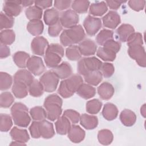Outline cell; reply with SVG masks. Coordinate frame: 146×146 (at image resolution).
<instances>
[{
	"mask_svg": "<svg viewBox=\"0 0 146 146\" xmlns=\"http://www.w3.org/2000/svg\"><path fill=\"white\" fill-rule=\"evenodd\" d=\"M30 114L31 118L35 121H40L46 118V110L40 106H36L31 108Z\"/></svg>",
	"mask_w": 146,
	"mask_h": 146,
	"instance_id": "cell-42",
	"label": "cell"
},
{
	"mask_svg": "<svg viewBox=\"0 0 146 146\" xmlns=\"http://www.w3.org/2000/svg\"><path fill=\"white\" fill-rule=\"evenodd\" d=\"M90 1L86 0H75L72 1L71 7L72 10L78 13H85L90 6Z\"/></svg>",
	"mask_w": 146,
	"mask_h": 146,
	"instance_id": "cell-38",
	"label": "cell"
},
{
	"mask_svg": "<svg viewBox=\"0 0 146 146\" xmlns=\"http://www.w3.org/2000/svg\"><path fill=\"white\" fill-rule=\"evenodd\" d=\"M84 81L94 86H98L103 79V75L99 70L91 71L84 76Z\"/></svg>",
	"mask_w": 146,
	"mask_h": 146,
	"instance_id": "cell-32",
	"label": "cell"
},
{
	"mask_svg": "<svg viewBox=\"0 0 146 146\" xmlns=\"http://www.w3.org/2000/svg\"><path fill=\"white\" fill-rule=\"evenodd\" d=\"M83 83V80L80 75H72L60 82L58 92L62 98H68L76 92Z\"/></svg>",
	"mask_w": 146,
	"mask_h": 146,
	"instance_id": "cell-2",
	"label": "cell"
},
{
	"mask_svg": "<svg viewBox=\"0 0 146 146\" xmlns=\"http://www.w3.org/2000/svg\"><path fill=\"white\" fill-rule=\"evenodd\" d=\"M35 5L41 9H44L51 7L52 5V1H34Z\"/></svg>",
	"mask_w": 146,
	"mask_h": 146,
	"instance_id": "cell-56",
	"label": "cell"
},
{
	"mask_svg": "<svg viewBox=\"0 0 146 146\" xmlns=\"http://www.w3.org/2000/svg\"><path fill=\"white\" fill-rule=\"evenodd\" d=\"M102 75L106 78L111 77L115 71V68L113 64L105 62L102 63L100 70Z\"/></svg>",
	"mask_w": 146,
	"mask_h": 146,
	"instance_id": "cell-49",
	"label": "cell"
},
{
	"mask_svg": "<svg viewBox=\"0 0 146 146\" xmlns=\"http://www.w3.org/2000/svg\"><path fill=\"white\" fill-rule=\"evenodd\" d=\"M26 67L33 75L39 76L45 71V66L41 58L37 56H31L27 62Z\"/></svg>",
	"mask_w": 146,
	"mask_h": 146,
	"instance_id": "cell-11",
	"label": "cell"
},
{
	"mask_svg": "<svg viewBox=\"0 0 146 146\" xmlns=\"http://www.w3.org/2000/svg\"><path fill=\"white\" fill-rule=\"evenodd\" d=\"M72 1H64V0H56L54 2L55 8L57 10L62 11L67 9L70 7Z\"/></svg>",
	"mask_w": 146,
	"mask_h": 146,
	"instance_id": "cell-55",
	"label": "cell"
},
{
	"mask_svg": "<svg viewBox=\"0 0 146 146\" xmlns=\"http://www.w3.org/2000/svg\"><path fill=\"white\" fill-rule=\"evenodd\" d=\"M59 80V78L52 70L45 72L39 79L44 91L47 92L55 91L58 87Z\"/></svg>",
	"mask_w": 146,
	"mask_h": 146,
	"instance_id": "cell-7",
	"label": "cell"
},
{
	"mask_svg": "<svg viewBox=\"0 0 146 146\" xmlns=\"http://www.w3.org/2000/svg\"><path fill=\"white\" fill-rule=\"evenodd\" d=\"M44 29V25L40 19L30 21L27 25V30L30 34L34 36H38L42 34Z\"/></svg>",
	"mask_w": 146,
	"mask_h": 146,
	"instance_id": "cell-30",
	"label": "cell"
},
{
	"mask_svg": "<svg viewBox=\"0 0 146 146\" xmlns=\"http://www.w3.org/2000/svg\"><path fill=\"white\" fill-rule=\"evenodd\" d=\"M55 125L56 132L62 135L67 134L71 126L70 120L64 115L56 119Z\"/></svg>",
	"mask_w": 146,
	"mask_h": 146,
	"instance_id": "cell-22",
	"label": "cell"
},
{
	"mask_svg": "<svg viewBox=\"0 0 146 146\" xmlns=\"http://www.w3.org/2000/svg\"><path fill=\"white\" fill-rule=\"evenodd\" d=\"M29 131L32 137L34 139H38L41 137L38 121H34L32 122L29 127Z\"/></svg>",
	"mask_w": 146,
	"mask_h": 146,
	"instance_id": "cell-54",
	"label": "cell"
},
{
	"mask_svg": "<svg viewBox=\"0 0 146 146\" xmlns=\"http://www.w3.org/2000/svg\"><path fill=\"white\" fill-rule=\"evenodd\" d=\"M67 134L69 139L74 143H79L82 141L86 135L85 131L77 125H71Z\"/></svg>",
	"mask_w": 146,
	"mask_h": 146,
	"instance_id": "cell-17",
	"label": "cell"
},
{
	"mask_svg": "<svg viewBox=\"0 0 146 146\" xmlns=\"http://www.w3.org/2000/svg\"><path fill=\"white\" fill-rule=\"evenodd\" d=\"M76 92L80 97L84 99H89L95 96L96 89L88 83H83Z\"/></svg>",
	"mask_w": 146,
	"mask_h": 146,
	"instance_id": "cell-29",
	"label": "cell"
},
{
	"mask_svg": "<svg viewBox=\"0 0 146 146\" xmlns=\"http://www.w3.org/2000/svg\"><path fill=\"white\" fill-rule=\"evenodd\" d=\"M13 83L12 76L5 72L0 73V88L1 91L8 90L10 88Z\"/></svg>",
	"mask_w": 146,
	"mask_h": 146,
	"instance_id": "cell-45",
	"label": "cell"
},
{
	"mask_svg": "<svg viewBox=\"0 0 146 146\" xmlns=\"http://www.w3.org/2000/svg\"><path fill=\"white\" fill-rule=\"evenodd\" d=\"M28 91L30 95L33 97H39L43 95L44 91L40 81L35 79L29 86Z\"/></svg>",
	"mask_w": 146,
	"mask_h": 146,
	"instance_id": "cell-34",
	"label": "cell"
},
{
	"mask_svg": "<svg viewBox=\"0 0 146 146\" xmlns=\"http://www.w3.org/2000/svg\"><path fill=\"white\" fill-rule=\"evenodd\" d=\"M108 10L106 2H97L92 3L90 6L89 13L93 16H102Z\"/></svg>",
	"mask_w": 146,
	"mask_h": 146,
	"instance_id": "cell-31",
	"label": "cell"
},
{
	"mask_svg": "<svg viewBox=\"0 0 146 146\" xmlns=\"http://www.w3.org/2000/svg\"><path fill=\"white\" fill-rule=\"evenodd\" d=\"M121 123L127 127L132 126L136 121V114L131 110L125 109L122 111L119 116Z\"/></svg>",
	"mask_w": 146,
	"mask_h": 146,
	"instance_id": "cell-25",
	"label": "cell"
},
{
	"mask_svg": "<svg viewBox=\"0 0 146 146\" xmlns=\"http://www.w3.org/2000/svg\"><path fill=\"white\" fill-rule=\"evenodd\" d=\"M113 38V32L108 29L102 30L96 36V41L97 43L100 46H103L106 42Z\"/></svg>",
	"mask_w": 146,
	"mask_h": 146,
	"instance_id": "cell-39",
	"label": "cell"
},
{
	"mask_svg": "<svg viewBox=\"0 0 146 146\" xmlns=\"http://www.w3.org/2000/svg\"><path fill=\"white\" fill-rule=\"evenodd\" d=\"M115 89L113 86L107 82L102 83L98 88V93L103 100H109L113 95Z\"/></svg>",
	"mask_w": 146,
	"mask_h": 146,
	"instance_id": "cell-19",
	"label": "cell"
},
{
	"mask_svg": "<svg viewBox=\"0 0 146 146\" xmlns=\"http://www.w3.org/2000/svg\"><path fill=\"white\" fill-rule=\"evenodd\" d=\"M126 1H106V3L110 9L113 10H117L120 7L123 3H125Z\"/></svg>",
	"mask_w": 146,
	"mask_h": 146,
	"instance_id": "cell-57",
	"label": "cell"
},
{
	"mask_svg": "<svg viewBox=\"0 0 146 146\" xmlns=\"http://www.w3.org/2000/svg\"><path fill=\"white\" fill-rule=\"evenodd\" d=\"M25 15L30 21L40 19L42 16V9L34 6H31L25 10Z\"/></svg>",
	"mask_w": 146,
	"mask_h": 146,
	"instance_id": "cell-37",
	"label": "cell"
},
{
	"mask_svg": "<svg viewBox=\"0 0 146 146\" xmlns=\"http://www.w3.org/2000/svg\"><path fill=\"white\" fill-rule=\"evenodd\" d=\"M22 10L21 1H5L3 3V11L9 17L18 16L21 13Z\"/></svg>",
	"mask_w": 146,
	"mask_h": 146,
	"instance_id": "cell-13",
	"label": "cell"
},
{
	"mask_svg": "<svg viewBox=\"0 0 146 146\" xmlns=\"http://www.w3.org/2000/svg\"><path fill=\"white\" fill-rule=\"evenodd\" d=\"M102 102L98 99H94L89 100L86 103V111L90 114H96L101 110Z\"/></svg>",
	"mask_w": 146,
	"mask_h": 146,
	"instance_id": "cell-40",
	"label": "cell"
},
{
	"mask_svg": "<svg viewBox=\"0 0 146 146\" xmlns=\"http://www.w3.org/2000/svg\"><path fill=\"white\" fill-rule=\"evenodd\" d=\"M64 53L63 47L60 44L58 43L48 44L44 56L46 65L51 68L56 67L60 63Z\"/></svg>",
	"mask_w": 146,
	"mask_h": 146,
	"instance_id": "cell-4",
	"label": "cell"
},
{
	"mask_svg": "<svg viewBox=\"0 0 146 146\" xmlns=\"http://www.w3.org/2000/svg\"><path fill=\"white\" fill-rule=\"evenodd\" d=\"M63 26H62L60 21L55 25L50 26L48 28V34L51 37H56L59 35L62 30Z\"/></svg>",
	"mask_w": 146,
	"mask_h": 146,
	"instance_id": "cell-52",
	"label": "cell"
},
{
	"mask_svg": "<svg viewBox=\"0 0 146 146\" xmlns=\"http://www.w3.org/2000/svg\"><path fill=\"white\" fill-rule=\"evenodd\" d=\"M14 23V19L13 17H9L5 14L4 13H1L0 16V29L1 30L3 29H9L11 28Z\"/></svg>",
	"mask_w": 146,
	"mask_h": 146,
	"instance_id": "cell-46",
	"label": "cell"
},
{
	"mask_svg": "<svg viewBox=\"0 0 146 146\" xmlns=\"http://www.w3.org/2000/svg\"><path fill=\"white\" fill-rule=\"evenodd\" d=\"M126 42L128 47L136 45H143V36L141 33L135 32L128 38Z\"/></svg>",
	"mask_w": 146,
	"mask_h": 146,
	"instance_id": "cell-48",
	"label": "cell"
},
{
	"mask_svg": "<svg viewBox=\"0 0 146 146\" xmlns=\"http://www.w3.org/2000/svg\"><path fill=\"white\" fill-rule=\"evenodd\" d=\"M140 112H141V115L145 117V104H143V106L141 107V110H140Z\"/></svg>",
	"mask_w": 146,
	"mask_h": 146,
	"instance_id": "cell-60",
	"label": "cell"
},
{
	"mask_svg": "<svg viewBox=\"0 0 146 146\" xmlns=\"http://www.w3.org/2000/svg\"><path fill=\"white\" fill-rule=\"evenodd\" d=\"M102 20L92 15H88L83 21V26L90 36L95 35L102 27Z\"/></svg>",
	"mask_w": 146,
	"mask_h": 146,
	"instance_id": "cell-9",
	"label": "cell"
},
{
	"mask_svg": "<svg viewBox=\"0 0 146 146\" xmlns=\"http://www.w3.org/2000/svg\"><path fill=\"white\" fill-rule=\"evenodd\" d=\"M103 26L111 29H115L120 23L121 19L119 14L113 10L110 11L102 18Z\"/></svg>",
	"mask_w": 146,
	"mask_h": 146,
	"instance_id": "cell-14",
	"label": "cell"
},
{
	"mask_svg": "<svg viewBox=\"0 0 146 146\" xmlns=\"http://www.w3.org/2000/svg\"><path fill=\"white\" fill-rule=\"evenodd\" d=\"M113 139V136L112 132L107 129H101L98 132V139L99 142L103 145L110 144Z\"/></svg>",
	"mask_w": 146,
	"mask_h": 146,
	"instance_id": "cell-36",
	"label": "cell"
},
{
	"mask_svg": "<svg viewBox=\"0 0 146 146\" xmlns=\"http://www.w3.org/2000/svg\"><path fill=\"white\" fill-rule=\"evenodd\" d=\"M102 115L104 119L111 121L115 119L118 115V109L113 103H106L102 110Z\"/></svg>",
	"mask_w": 146,
	"mask_h": 146,
	"instance_id": "cell-27",
	"label": "cell"
},
{
	"mask_svg": "<svg viewBox=\"0 0 146 146\" xmlns=\"http://www.w3.org/2000/svg\"><path fill=\"white\" fill-rule=\"evenodd\" d=\"M66 55L69 60L72 61L79 60L82 56L79 47L76 45L68 46L66 50Z\"/></svg>",
	"mask_w": 146,
	"mask_h": 146,
	"instance_id": "cell-43",
	"label": "cell"
},
{
	"mask_svg": "<svg viewBox=\"0 0 146 146\" xmlns=\"http://www.w3.org/2000/svg\"><path fill=\"white\" fill-rule=\"evenodd\" d=\"M102 63L95 56L83 58L78 62L77 71L79 75L84 76L91 71L99 70Z\"/></svg>",
	"mask_w": 146,
	"mask_h": 146,
	"instance_id": "cell-6",
	"label": "cell"
},
{
	"mask_svg": "<svg viewBox=\"0 0 146 146\" xmlns=\"http://www.w3.org/2000/svg\"><path fill=\"white\" fill-rule=\"evenodd\" d=\"M26 145V143H22V142H21V141H13L11 144H10V145Z\"/></svg>",
	"mask_w": 146,
	"mask_h": 146,
	"instance_id": "cell-61",
	"label": "cell"
},
{
	"mask_svg": "<svg viewBox=\"0 0 146 146\" xmlns=\"http://www.w3.org/2000/svg\"><path fill=\"white\" fill-rule=\"evenodd\" d=\"M10 55V50L7 45L1 44L0 58L1 59L8 57Z\"/></svg>",
	"mask_w": 146,
	"mask_h": 146,
	"instance_id": "cell-58",
	"label": "cell"
},
{
	"mask_svg": "<svg viewBox=\"0 0 146 146\" xmlns=\"http://www.w3.org/2000/svg\"><path fill=\"white\" fill-rule=\"evenodd\" d=\"M11 90L14 95L19 99L25 98L29 92L28 86L22 82L17 81H14Z\"/></svg>",
	"mask_w": 146,
	"mask_h": 146,
	"instance_id": "cell-28",
	"label": "cell"
},
{
	"mask_svg": "<svg viewBox=\"0 0 146 146\" xmlns=\"http://www.w3.org/2000/svg\"><path fill=\"white\" fill-rule=\"evenodd\" d=\"M11 114L14 123L18 127H27L31 121L28 108L22 103L17 102L13 105L11 108Z\"/></svg>",
	"mask_w": 146,
	"mask_h": 146,
	"instance_id": "cell-5",
	"label": "cell"
},
{
	"mask_svg": "<svg viewBox=\"0 0 146 146\" xmlns=\"http://www.w3.org/2000/svg\"><path fill=\"white\" fill-rule=\"evenodd\" d=\"M63 115L66 116L72 124H76L80 120V113L77 111L70 109L66 110L64 111Z\"/></svg>",
	"mask_w": 146,
	"mask_h": 146,
	"instance_id": "cell-50",
	"label": "cell"
},
{
	"mask_svg": "<svg viewBox=\"0 0 146 146\" xmlns=\"http://www.w3.org/2000/svg\"><path fill=\"white\" fill-rule=\"evenodd\" d=\"M34 78L33 74L25 69H21L16 72L14 75V81L22 82L28 87L34 80Z\"/></svg>",
	"mask_w": 146,
	"mask_h": 146,
	"instance_id": "cell-23",
	"label": "cell"
},
{
	"mask_svg": "<svg viewBox=\"0 0 146 146\" xmlns=\"http://www.w3.org/2000/svg\"><path fill=\"white\" fill-rule=\"evenodd\" d=\"M62 99L57 94H51L46 98L43 106L46 112V118L50 121L58 119L62 112Z\"/></svg>",
	"mask_w": 146,
	"mask_h": 146,
	"instance_id": "cell-3",
	"label": "cell"
},
{
	"mask_svg": "<svg viewBox=\"0 0 146 146\" xmlns=\"http://www.w3.org/2000/svg\"><path fill=\"white\" fill-rule=\"evenodd\" d=\"M34 3V1H21V6H22L23 7H30Z\"/></svg>",
	"mask_w": 146,
	"mask_h": 146,
	"instance_id": "cell-59",
	"label": "cell"
},
{
	"mask_svg": "<svg viewBox=\"0 0 146 146\" xmlns=\"http://www.w3.org/2000/svg\"><path fill=\"white\" fill-rule=\"evenodd\" d=\"M80 123L85 129H93L97 127L98 119L96 116L83 113L80 116Z\"/></svg>",
	"mask_w": 146,
	"mask_h": 146,
	"instance_id": "cell-21",
	"label": "cell"
},
{
	"mask_svg": "<svg viewBox=\"0 0 146 146\" xmlns=\"http://www.w3.org/2000/svg\"><path fill=\"white\" fill-rule=\"evenodd\" d=\"M59 13L55 8L47 9L44 12L43 19L46 25L52 26L59 21Z\"/></svg>",
	"mask_w": 146,
	"mask_h": 146,
	"instance_id": "cell-26",
	"label": "cell"
},
{
	"mask_svg": "<svg viewBox=\"0 0 146 146\" xmlns=\"http://www.w3.org/2000/svg\"><path fill=\"white\" fill-rule=\"evenodd\" d=\"M15 39V34L13 30L6 29L2 30L0 34L1 44L5 45L11 44Z\"/></svg>",
	"mask_w": 146,
	"mask_h": 146,
	"instance_id": "cell-35",
	"label": "cell"
},
{
	"mask_svg": "<svg viewBox=\"0 0 146 146\" xmlns=\"http://www.w3.org/2000/svg\"><path fill=\"white\" fill-rule=\"evenodd\" d=\"M86 34L82 26L77 25L64 30L60 34V41L63 46H70L80 43L83 40Z\"/></svg>",
	"mask_w": 146,
	"mask_h": 146,
	"instance_id": "cell-1",
	"label": "cell"
},
{
	"mask_svg": "<svg viewBox=\"0 0 146 146\" xmlns=\"http://www.w3.org/2000/svg\"><path fill=\"white\" fill-rule=\"evenodd\" d=\"M81 55L86 56L94 55L97 50V46L94 41L90 39L82 40L78 46Z\"/></svg>",
	"mask_w": 146,
	"mask_h": 146,
	"instance_id": "cell-15",
	"label": "cell"
},
{
	"mask_svg": "<svg viewBox=\"0 0 146 146\" xmlns=\"http://www.w3.org/2000/svg\"><path fill=\"white\" fill-rule=\"evenodd\" d=\"M52 71L61 79H66L69 78L72 75V67L67 62H62L56 67L52 68Z\"/></svg>",
	"mask_w": 146,
	"mask_h": 146,
	"instance_id": "cell-18",
	"label": "cell"
},
{
	"mask_svg": "<svg viewBox=\"0 0 146 146\" xmlns=\"http://www.w3.org/2000/svg\"><path fill=\"white\" fill-rule=\"evenodd\" d=\"M129 56L134 59L137 64L142 67L146 66V54L143 45H136L128 47Z\"/></svg>",
	"mask_w": 146,
	"mask_h": 146,
	"instance_id": "cell-8",
	"label": "cell"
},
{
	"mask_svg": "<svg viewBox=\"0 0 146 146\" xmlns=\"http://www.w3.org/2000/svg\"><path fill=\"white\" fill-rule=\"evenodd\" d=\"M103 47L116 54L119 51L120 49L121 44L119 42L115 41L112 39L106 42L103 45Z\"/></svg>",
	"mask_w": 146,
	"mask_h": 146,
	"instance_id": "cell-51",
	"label": "cell"
},
{
	"mask_svg": "<svg viewBox=\"0 0 146 146\" xmlns=\"http://www.w3.org/2000/svg\"><path fill=\"white\" fill-rule=\"evenodd\" d=\"M48 46V42L45 38L38 36L33 39L31 43V49L34 54L42 56L44 55Z\"/></svg>",
	"mask_w": 146,
	"mask_h": 146,
	"instance_id": "cell-12",
	"label": "cell"
},
{
	"mask_svg": "<svg viewBox=\"0 0 146 146\" xmlns=\"http://www.w3.org/2000/svg\"><path fill=\"white\" fill-rule=\"evenodd\" d=\"M14 101L13 95L10 92H3L0 96V106L2 108H9Z\"/></svg>",
	"mask_w": 146,
	"mask_h": 146,
	"instance_id": "cell-47",
	"label": "cell"
},
{
	"mask_svg": "<svg viewBox=\"0 0 146 146\" xmlns=\"http://www.w3.org/2000/svg\"><path fill=\"white\" fill-rule=\"evenodd\" d=\"M135 33L133 27L129 24L124 23L120 25L116 30V36L117 39L120 42H125L128 38Z\"/></svg>",
	"mask_w": 146,
	"mask_h": 146,
	"instance_id": "cell-16",
	"label": "cell"
},
{
	"mask_svg": "<svg viewBox=\"0 0 146 146\" xmlns=\"http://www.w3.org/2000/svg\"><path fill=\"white\" fill-rule=\"evenodd\" d=\"M79 15L72 10H67L61 13L59 21L62 26L67 29L77 25L79 22Z\"/></svg>",
	"mask_w": 146,
	"mask_h": 146,
	"instance_id": "cell-10",
	"label": "cell"
},
{
	"mask_svg": "<svg viewBox=\"0 0 146 146\" xmlns=\"http://www.w3.org/2000/svg\"><path fill=\"white\" fill-rule=\"evenodd\" d=\"M0 129L2 132L9 131L13 125L11 117L6 113H1L0 117Z\"/></svg>",
	"mask_w": 146,
	"mask_h": 146,
	"instance_id": "cell-44",
	"label": "cell"
},
{
	"mask_svg": "<svg viewBox=\"0 0 146 146\" xmlns=\"http://www.w3.org/2000/svg\"><path fill=\"white\" fill-rule=\"evenodd\" d=\"M10 136L14 141H18L22 143H26L30 139L29 135L26 129H21L17 127H14L10 132Z\"/></svg>",
	"mask_w": 146,
	"mask_h": 146,
	"instance_id": "cell-24",
	"label": "cell"
},
{
	"mask_svg": "<svg viewBox=\"0 0 146 146\" xmlns=\"http://www.w3.org/2000/svg\"><path fill=\"white\" fill-rule=\"evenodd\" d=\"M40 133L42 137L44 139H50L55 135L53 124L50 121L44 120L39 121Z\"/></svg>",
	"mask_w": 146,
	"mask_h": 146,
	"instance_id": "cell-20",
	"label": "cell"
},
{
	"mask_svg": "<svg viewBox=\"0 0 146 146\" xmlns=\"http://www.w3.org/2000/svg\"><path fill=\"white\" fill-rule=\"evenodd\" d=\"M116 54L115 52L103 47H99L96 51V55L99 58L107 62L113 61L116 58Z\"/></svg>",
	"mask_w": 146,
	"mask_h": 146,
	"instance_id": "cell-41",
	"label": "cell"
},
{
	"mask_svg": "<svg viewBox=\"0 0 146 146\" xmlns=\"http://www.w3.org/2000/svg\"><path fill=\"white\" fill-rule=\"evenodd\" d=\"M128 6L131 9L136 11H139L143 10L144 8L145 1L141 0H131L128 1Z\"/></svg>",
	"mask_w": 146,
	"mask_h": 146,
	"instance_id": "cell-53",
	"label": "cell"
},
{
	"mask_svg": "<svg viewBox=\"0 0 146 146\" xmlns=\"http://www.w3.org/2000/svg\"><path fill=\"white\" fill-rule=\"evenodd\" d=\"M30 55L24 51H17L13 55V61L19 68H25L26 67L27 62L30 58Z\"/></svg>",
	"mask_w": 146,
	"mask_h": 146,
	"instance_id": "cell-33",
	"label": "cell"
}]
</instances>
